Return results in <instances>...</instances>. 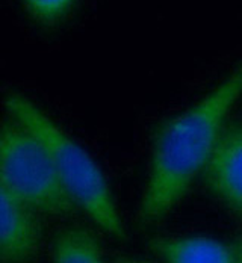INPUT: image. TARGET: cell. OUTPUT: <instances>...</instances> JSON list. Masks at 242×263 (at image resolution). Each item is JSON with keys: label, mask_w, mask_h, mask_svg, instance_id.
I'll return each mask as SVG.
<instances>
[{"label": "cell", "mask_w": 242, "mask_h": 263, "mask_svg": "<svg viewBox=\"0 0 242 263\" xmlns=\"http://www.w3.org/2000/svg\"><path fill=\"white\" fill-rule=\"evenodd\" d=\"M242 94V67L221 80L187 110L166 120L153 141L139 219H163L204 171L226 126V118Z\"/></svg>", "instance_id": "1"}, {"label": "cell", "mask_w": 242, "mask_h": 263, "mask_svg": "<svg viewBox=\"0 0 242 263\" xmlns=\"http://www.w3.org/2000/svg\"><path fill=\"white\" fill-rule=\"evenodd\" d=\"M3 105L9 118L30 132L44 147L75 206L109 236L126 240V226L108 180L94 158L26 96L9 92Z\"/></svg>", "instance_id": "2"}, {"label": "cell", "mask_w": 242, "mask_h": 263, "mask_svg": "<svg viewBox=\"0 0 242 263\" xmlns=\"http://www.w3.org/2000/svg\"><path fill=\"white\" fill-rule=\"evenodd\" d=\"M0 180L36 213L64 216L78 209L44 147L12 120L0 126Z\"/></svg>", "instance_id": "3"}, {"label": "cell", "mask_w": 242, "mask_h": 263, "mask_svg": "<svg viewBox=\"0 0 242 263\" xmlns=\"http://www.w3.org/2000/svg\"><path fill=\"white\" fill-rule=\"evenodd\" d=\"M36 215L0 180V262L26 263L38 254L43 232Z\"/></svg>", "instance_id": "4"}, {"label": "cell", "mask_w": 242, "mask_h": 263, "mask_svg": "<svg viewBox=\"0 0 242 263\" xmlns=\"http://www.w3.org/2000/svg\"><path fill=\"white\" fill-rule=\"evenodd\" d=\"M203 177L216 198L242 218V123L224 126Z\"/></svg>", "instance_id": "5"}, {"label": "cell", "mask_w": 242, "mask_h": 263, "mask_svg": "<svg viewBox=\"0 0 242 263\" xmlns=\"http://www.w3.org/2000/svg\"><path fill=\"white\" fill-rule=\"evenodd\" d=\"M150 250L162 263H235L233 247L206 236H156Z\"/></svg>", "instance_id": "6"}, {"label": "cell", "mask_w": 242, "mask_h": 263, "mask_svg": "<svg viewBox=\"0 0 242 263\" xmlns=\"http://www.w3.org/2000/svg\"><path fill=\"white\" fill-rule=\"evenodd\" d=\"M52 263H105V259L97 237L89 230L70 227L54 237Z\"/></svg>", "instance_id": "7"}, {"label": "cell", "mask_w": 242, "mask_h": 263, "mask_svg": "<svg viewBox=\"0 0 242 263\" xmlns=\"http://www.w3.org/2000/svg\"><path fill=\"white\" fill-rule=\"evenodd\" d=\"M75 0H25L27 11L43 23H54L70 9Z\"/></svg>", "instance_id": "8"}, {"label": "cell", "mask_w": 242, "mask_h": 263, "mask_svg": "<svg viewBox=\"0 0 242 263\" xmlns=\"http://www.w3.org/2000/svg\"><path fill=\"white\" fill-rule=\"evenodd\" d=\"M233 256H235V263H242V236L233 245Z\"/></svg>", "instance_id": "9"}, {"label": "cell", "mask_w": 242, "mask_h": 263, "mask_svg": "<svg viewBox=\"0 0 242 263\" xmlns=\"http://www.w3.org/2000/svg\"><path fill=\"white\" fill-rule=\"evenodd\" d=\"M112 263H152V262H147V260H142V259H134V257H118V259H115Z\"/></svg>", "instance_id": "10"}]
</instances>
